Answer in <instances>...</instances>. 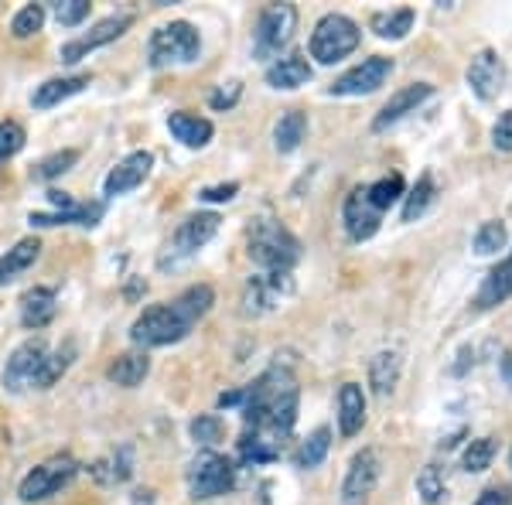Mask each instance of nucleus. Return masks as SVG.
<instances>
[{
    "mask_svg": "<svg viewBox=\"0 0 512 505\" xmlns=\"http://www.w3.org/2000/svg\"><path fill=\"white\" fill-rule=\"evenodd\" d=\"M304 134H308V117L301 110H287L274 127V144L280 154H291L301 147Z\"/></svg>",
    "mask_w": 512,
    "mask_h": 505,
    "instance_id": "obj_27",
    "label": "nucleus"
},
{
    "mask_svg": "<svg viewBox=\"0 0 512 505\" xmlns=\"http://www.w3.org/2000/svg\"><path fill=\"white\" fill-rule=\"evenodd\" d=\"M417 495L424 499L427 505H441L448 499V485H444V475L437 471L434 465H427L424 471L417 475Z\"/></svg>",
    "mask_w": 512,
    "mask_h": 505,
    "instance_id": "obj_36",
    "label": "nucleus"
},
{
    "mask_svg": "<svg viewBox=\"0 0 512 505\" xmlns=\"http://www.w3.org/2000/svg\"><path fill=\"white\" fill-rule=\"evenodd\" d=\"M202 55V35L195 24L171 21L161 24L147 41V62L151 69H168V65H192Z\"/></svg>",
    "mask_w": 512,
    "mask_h": 505,
    "instance_id": "obj_3",
    "label": "nucleus"
},
{
    "mask_svg": "<svg viewBox=\"0 0 512 505\" xmlns=\"http://www.w3.org/2000/svg\"><path fill=\"white\" fill-rule=\"evenodd\" d=\"M106 212V202H76L72 209L62 212H31L28 222L35 229H52V226H96Z\"/></svg>",
    "mask_w": 512,
    "mask_h": 505,
    "instance_id": "obj_18",
    "label": "nucleus"
},
{
    "mask_svg": "<svg viewBox=\"0 0 512 505\" xmlns=\"http://www.w3.org/2000/svg\"><path fill=\"white\" fill-rule=\"evenodd\" d=\"M414 21H417V14H414V7H396V11H379L373 14V31L379 38H403L410 28H414Z\"/></svg>",
    "mask_w": 512,
    "mask_h": 505,
    "instance_id": "obj_29",
    "label": "nucleus"
},
{
    "mask_svg": "<svg viewBox=\"0 0 512 505\" xmlns=\"http://www.w3.org/2000/svg\"><path fill=\"white\" fill-rule=\"evenodd\" d=\"M48 342L45 338H28V342H21L18 349L11 352V359H7L4 366V389L7 393H24V389H31L38 383V372L45 366L48 359Z\"/></svg>",
    "mask_w": 512,
    "mask_h": 505,
    "instance_id": "obj_9",
    "label": "nucleus"
},
{
    "mask_svg": "<svg viewBox=\"0 0 512 505\" xmlns=\"http://www.w3.org/2000/svg\"><path fill=\"white\" fill-rule=\"evenodd\" d=\"M168 130H171V137L181 140L185 147H205L212 140V134H216L212 120L195 117V113H185V110L171 113V117H168Z\"/></svg>",
    "mask_w": 512,
    "mask_h": 505,
    "instance_id": "obj_25",
    "label": "nucleus"
},
{
    "mask_svg": "<svg viewBox=\"0 0 512 505\" xmlns=\"http://www.w3.org/2000/svg\"><path fill=\"white\" fill-rule=\"evenodd\" d=\"M328 447H332V430H328V427H318L315 434L308 437V441L297 447L294 465H297V468H318L321 461L328 458Z\"/></svg>",
    "mask_w": 512,
    "mask_h": 505,
    "instance_id": "obj_30",
    "label": "nucleus"
},
{
    "mask_svg": "<svg viewBox=\"0 0 512 505\" xmlns=\"http://www.w3.org/2000/svg\"><path fill=\"white\" fill-rule=\"evenodd\" d=\"M216 304V291L209 284H192L185 287L175 301H164L147 308L140 318L130 325V342L140 349H164V345H175L192 331L205 314Z\"/></svg>",
    "mask_w": 512,
    "mask_h": 505,
    "instance_id": "obj_1",
    "label": "nucleus"
},
{
    "mask_svg": "<svg viewBox=\"0 0 512 505\" xmlns=\"http://www.w3.org/2000/svg\"><path fill=\"white\" fill-rule=\"evenodd\" d=\"M24 140H28V134H24V127L18 120H4L0 123V164L7 161V157H14L24 147Z\"/></svg>",
    "mask_w": 512,
    "mask_h": 505,
    "instance_id": "obj_40",
    "label": "nucleus"
},
{
    "mask_svg": "<svg viewBox=\"0 0 512 505\" xmlns=\"http://www.w3.org/2000/svg\"><path fill=\"white\" fill-rule=\"evenodd\" d=\"M89 7H93L89 0H62V4H55V18L65 28H76V24L89 18Z\"/></svg>",
    "mask_w": 512,
    "mask_h": 505,
    "instance_id": "obj_41",
    "label": "nucleus"
},
{
    "mask_svg": "<svg viewBox=\"0 0 512 505\" xmlns=\"http://www.w3.org/2000/svg\"><path fill=\"white\" fill-rule=\"evenodd\" d=\"M492 454H495L492 437H475V441L465 447V454H461V468L478 475V471H485L492 465Z\"/></svg>",
    "mask_w": 512,
    "mask_h": 505,
    "instance_id": "obj_38",
    "label": "nucleus"
},
{
    "mask_svg": "<svg viewBox=\"0 0 512 505\" xmlns=\"http://www.w3.org/2000/svg\"><path fill=\"white\" fill-rule=\"evenodd\" d=\"M393 76V59L386 55H373V59H362L355 69H349L345 76H338L328 93L332 96H369Z\"/></svg>",
    "mask_w": 512,
    "mask_h": 505,
    "instance_id": "obj_11",
    "label": "nucleus"
},
{
    "mask_svg": "<svg viewBox=\"0 0 512 505\" xmlns=\"http://www.w3.org/2000/svg\"><path fill=\"white\" fill-rule=\"evenodd\" d=\"M236 468L229 458L216 451H198L195 461L188 465V492L192 499H216V495L233 492Z\"/></svg>",
    "mask_w": 512,
    "mask_h": 505,
    "instance_id": "obj_7",
    "label": "nucleus"
},
{
    "mask_svg": "<svg viewBox=\"0 0 512 505\" xmlns=\"http://www.w3.org/2000/svg\"><path fill=\"white\" fill-rule=\"evenodd\" d=\"M362 424H366V393L359 383H345L338 389V427L345 437H352L359 434Z\"/></svg>",
    "mask_w": 512,
    "mask_h": 505,
    "instance_id": "obj_21",
    "label": "nucleus"
},
{
    "mask_svg": "<svg viewBox=\"0 0 512 505\" xmlns=\"http://www.w3.org/2000/svg\"><path fill=\"white\" fill-rule=\"evenodd\" d=\"M434 178L431 175H420L417 178V185L407 192V202H403V222H414L420 219L427 209H431V202H434Z\"/></svg>",
    "mask_w": 512,
    "mask_h": 505,
    "instance_id": "obj_32",
    "label": "nucleus"
},
{
    "mask_svg": "<svg viewBox=\"0 0 512 505\" xmlns=\"http://www.w3.org/2000/svg\"><path fill=\"white\" fill-rule=\"evenodd\" d=\"M506 297H512V253L499 263V267H492L489 277L482 280V287H478V294H475V308L489 311L495 304L506 301Z\"/></svg>",
    "mask_w": 512,
    "mask_h": 505,
    "instance_id": "obj_20",
    "label": "nucleus"
},
{
    "mask_svg": "<svg viewBox=\"0 0 512 505\" xmlns=\"http://www.w3.org/2000/svg\"><path fill=\"white\" fill-rule=\"evenodd\" d=\"M239 96H243V82H226V86H222V89H216V93H212L209 96V106H212V110H233V106L239 103Z\"/></svg>",
    "mask_w": 512,
    "mask_h": 505,
    "instance_id": "obj_42",
    "label": "nucleus"
},
{
    "mask_svg": "<svg viewBox=\"0 0 512 505\" xmlns=\"http://www.w3.org/2000/svg\"><path fill=\"white\" fill-rule=\"evenodd\" d=\"M154 168V154L151 151H134L127 154L123 161L117 164V168L106 175L103 181V195L106 198H117V195H127L134 192V188H140L147 181V175H151Z\"/></svg>",
    "mask_w": 512,
    "mask_h": 505,
    "instance_id": "obj_14",
    "label": "nucleus"
},
{
    "mask_svg": "<svg viewBox=\"0 0 512 505\" xmlns=\"http://www.w3.org/2000/svg\"><path fill=\"white\" fill-rule=\"evenodd\" d=\"M41 256V239L28 236L21 243H14V250H7L0 256V287H7L11 280H18L24 270L35 267V260Z\"/></svg>",
    "mask_w": 512,
    "mask_h": 505,
    "instance_id": "obj_24",
    "label": "nucleus"
},
{
    "mask_svg": "<svg viewBox=\"0 0 512 505\" xmlns=\"http://www.w3.org/2000/svg\"><path fill=\"white\" fill-rule=\"evenodd\" d=\"M243 400H246V389H229V393L219 396V407L222 410H226V407H243Z\"/></svg>",
    "mask_w": 512,
    "mask_h": 505,
    "instance_id": "obj_46",
    "label": "nucleus"
},
{
    "mask_svg": "<svg viewBox=\"0 0 512 505\" xmlns=\"http://www.w3.org/2000/svg\"><path fill=\"white\" fill-rule=\"evenodd\" d=\"M499 369H502V379H506V386L512 389V352H502Z\"/></svg>",
    "mask_w": 512,
    "mask_h": 505,
    "instance_id": "obj_47",
    "label": "nucleus"
},
{
    "mask_svg": "<svg viewBox=\"0 0 512 505\" xmlns=\"http://www.w3.org/2000/svg\"><path fill=\"white\" fill-rule=\"evenodd\" d=\"M379 222H383V212L373 205L369 188L355 185L349 192V198H345V229H349V236L355 239V243H362V239H373Z\"/></svg>",
    "mask_w": 512,
    "mask_h": 505,
    "instance_id": "obj_13",
    "label": "nucleus"
},
{
    "mask_svg": "<svg viewBox=\"0 0 512 505\" xmlns=\"http://www.w3.org/2000/svg\"><path fill=\"white\" fill-rule=\"evenodd\" d=\"M216 233H219V215L216 212H192L188 219H181L175 236L168 239V246H164V253H161V270L178 267L181 260L195 256Z\"/></svg>",
    "mask_w": 512,
    "mask_h": 505,
    "instance_id": "obj_6",
    "label": "nucleus"
},
{
    "mask_svg": "<svg viewBox=\"0 0 512 505\" xmlns=\"http://www.w3.org/2000/svg\"><path fill=\"white\" fill-rule=\"evenodd\" d=\"M236 192H239V185H236V181H229V185H209V188H202V192H198V198H202V202H233Z\"/></svg>",
    "mask_w": 512,
    "mask_h": 505,
    "instance_id": "obj_44",
    "label": "nucleus"
},
{
    "mask_svg": "<svg viewBox=\"0 0 512 505\" xmlns=\"http://www.w3.org/2000/svg\"><path fill=\"white\" fill-rule=\"evenodd\" d=\"M79 465L69 458V454H55V458L41 461V465H35L28 471V475L21 478L18 485V499L21 502H45L52 499L55 492H62L65 485L76 478Z\"/></svg>",
    "mask_w": 512,
    "mask_h": 505,
    "instance_id": "obj_8",
    "label": "nucleus"
},
{
    "mask_svg": "<svg viewBox=\"0 0 512 505\" xmlns=\"http://www.w3.org/2000/svg\"><path fill=\"white\" fill-rule=\"evenodd\" d=\"M59 314V291L55 287H35L21 297V325L28 331H38L52 325Z\"/></svg>",
    "mask_w": 512,
    "mask_h": 505,
    "instance_id": "obj_19",
    "label": "nucleus"
},
{
    "mask_svg": "<svg viewBox=\"0 0 512 505\" xmlns=\"http://www.w3.org/2000/svg\"><path fill=\"white\" fill-rule=\"evenodd\" d=\"M76 164H79V151H76V147H65V151H55V154H48L45 161H38L35 171H31V178H35V181H52V178L65 175V171H72Z\"/></svg>",
    "mask_w": 512,
    "mask_h": 505,
    "instance_id": "obj_33",
    "label": "nucleus"
},
{
    "mask_svg": "<svg viewBox=\"0 0 512 505\" xmlns=\"http://www.w3.org/2000/svg\"><path fill=\"white\" fill-rule=\"evenodd\" d=\"M468 86H472V93L478 99H485V103L502 93V86H506V65H502V59L492 48L478 52L472 65H468Z\"/></svg>",
    "mask_w": 512,
    "mask_h": 505,
    "instance_id": "obj_16",
    "label": "nucleus"
},
{
    "mask_svg": "<svg viewBox=\"0 0 512 505\" xmlns=\"http://www.w3.org/2000/svg\"><path fill=\"white\" fill-rule=\"evenodd\" d=\"M492 144H495V151H512V110H506L499 120H495Z\"/></svg>",
    "mask_w": 512,
    "mask_h": 505,
    "instance_id": "obj_43",
    "label": "nucleus"
},
{
    "mask_svg": "<svg viewBox=\"0 0 512 505\" xmlns=\"http://www.w3.org/2000/svg\"><path fill=\"white\" fill-rule=\"evenodd\" d=\"M366 188H369V198H373V205L379 212H386L390 205H396L403 195H407L403 175H386V178H379V181H373V185H366Z\"/></svg>",
    "mask_w": 512,
    "mask_h": 505,
    "instance_id": "obj_34",
    "label": "nucleus"
},
{
    "mask_svg": "<svg viewBox=\"0 0 512 505\" xmlns=\"http://www.w3.org/2000/svg\"><path fill=\"white\" fill-rule=\"evenodd\" d=\"M376 478H379V461H376V451H359L352 458L349 471H345V482H342V502L345 505H362L373 495L376 488Z\"/></svg>",
    "mask_w": 512,
    "mask_h": 505,
    "instance_id": "obj_15",
    "label": "nucleus"
},
{
    "mask_svg": "<svg viewBox=\"0 0 512 505\" xmlns=\"http://www.w3.org/2000/svg\"><path fill=\"white\" fill-rule=\"evenodd\" d=\"M144 291H147V284H144V280H130V284H127V291H123V294H127V301H134V297H140Z\"/></svg>",
    "mask_w": 512,
    "mask_h": 505,
    "instance_id": "obj_48",
    "label": "nucleus"
},
{
    "mask_svg": "<svg viewBox=\"0 0 512 505\" xmlns=\"http://www.w3.org/2000/svg\"><path fill=\"white\" fill-rule=\"evenodd\" d=\"M311 79V62L304 55H284L274 65H267V86L274 89H297Z\"/></svg>",
    "mask_w": 512,
    "mask_h": 505,
    "instance_id": "obj_26",
    "label": "nucleus"
},
{
    "mask_svg": "<svg viewBox=\"0 0 512 505\" xmlns=\"http://www.w3.org/2000/svg\"><path fill=\"white\" fill-rule=\"evenodd\" d=\"M130 28H134V14H120V18H103L99 24H93V28L86 31V35L65 41L62 52H59V59L65 65H76V62L86 59L89 52H96V48H103V45H110V41L123 38Z\"/></svg>",
    "mask_w": 512,
    "mask_h": 505,
    "instance_id": "obj_10",
    "label": "nucleus"
},
{
    "mask_svg": "<svg viewBox=\"0 0 512 505\" xmlns=\"http://www.w3.org/2000/svg\"><path fill=\"white\" fill-rule=\"evenodd\" d=\"M434 96V86L431 82H414V86H403L400 93L390 96V103L379 110V117L373 120V130H386L393 127V123H400L407 113H417V106L424 103V99Z\"/></svg>",
    "mask_w": 512,
    "mask_h": 505,
    "instance_id": "obj_17",
    "label": "nucleus"
},
{
    "mask_svg": "<svg viewBox=\"0 0 512 505\" xmlns=\"http://www.w3.org/2000/svg\"><path fill=\"white\" fill-rule=\"evenodd\" d=\"M396 379H400V355L396 352H379L369 359V383L379 396L393 393Z\"/></svg>",
    "mask_w": 512,
    "mask_h": 505,
    "instance_id": "obj_28",
    "label": "nucleus"
},
{
    "mask_svg": "<svg viewBox=\"0 0 512 505\" xmlns=\"http://www.w3.org/2000/svg\"><path fill=\"white\" fill-rule=\"evenodd\" d=\"M475 505H512V492L509 488H485Z\"/></svg>",
    "mask_w": 512,
    "mask_h": 505,
    "instance_id": "obj_45",
    "label": "nucleus"
},
{
    "mask_svg": "<svg viewBox=\"0 0 512 505\" xmlns=\"http://www.w3.org/2000/svg\"><path fill=\"white\" fill-rule=\"evenodd\" d=\"M72 359H76V345H72V342H65V349H59V352H48L45 366H41V372H38L35 389H52L65 376V372H69Z\"/></svg>",
    "mask_w": 512,
    "mask_h": 505,
    "instance_id": "obj_31",
    "label": "nucleus"
},
{
    "mask_svg": "<svg viewBox=\"0 0 512 505\" xmlns=\"http://www.w3.org/2000/svg\"><path fill=\"white\" fill-rule=\"evenodd\" d=\"M188 430H192V441L202 447H212L226 437V424H222V417H216V413H198Z\"/></svg>",
    "mask_w": 512,
    "mask_h": 505,
    "instance_id": "obj_35",
    "label": "nucleus"
},
{
    "mask_svg": "<svg viewBox=\"0 0 512 505\" xmlns=\"http://www.w3.org/2000/svg\"><path fill=\"white\" fill-rule=\"evenodd\" d=\"M297 28V7L294 4H267L256 18L253 31V55L256 59H277L294 38Z\"/></svg>",
    "mask_w": 512,
    "mask_h": 505,
    "instance_id": "obj_4",
    "label": "nucleus"
},
{
    "mask_svg": "<svg viewBox=\"0 0 512 505\" xmlns=\"http://www.w3.org/2000/svg\"><path fill=\"white\" fill-rule=\"evenodd\" d=\"M89 86V72H79V76H62V79H48L41 82L35 89V96H31V106L35 110H52V106H59L62 99L82 93V89Z\"/></svg>",
    "mask_w": 512,
    "mask_h": 505,
    "instance_id": "obj_22",
    "label": "nucleus"
},
{
    "mask_svg": "<svg viewBox=\"0 0 512 505\" xmlns=\"http://www.w3.org/2000/svg\"><path fill=\"white\" fill-rule=\"evenodd\" d=\"M294 291L291 273H263L253 277L243 291V314H267L277 308V301L284 294Z\"/></svg>",
    "mask_w": 512,
    "mask_h": 505,
    "instance_id": "obj_12",
    "label": "nucleus"
},
{
    "mask_svg": "<svg viewBox=\"0 0 512 505\" xmlns=\"http://www.w3.org/2000/svg\"><path fill=\"white\" fill-rule=\"evenodd\" d=\"M359 48V24L345 14H325L311 35V59L321 65H335Z\"/></svg>",
    "mask_w": 512,
    "mask_h": 505,
    "instance_id": "obj_5",
    "label": "nucleus"
},
{
    "mask_svg": "<svg viewBox=\"0 0 512 505\" xmlns=\"http://www.w3.org/2000/svg\"><path fill=\"white\" fill-rule=\"evenodd\" d=\"M147 372H151V359H147V352H123L110 362V366H106V379H110L113 386L134 389V386L144 383Z\"/></svg>",
    "mask_w": 512,
    "mask_h": 505,
    "instance_id": "obj_23",
    "label": "nucleus"
},
{
    "mask_svg": "<svg viewBox=\"0 0 512 505\" xmlns=\"http://www.w3.org/2000/svg\"><path fill=\"white\" fill-rule=\"evenodd\" d=\"M250 260L263 273H291L301 260V243L277 219H256L250 226Z\"/></svg>",
    "mask_w": 512,
    "mask_h": 505,
    "instance_id": "obj_2",
    "label": "nucleus"
},
{
    "mask_svg": "<svg viewBox=\"0 0 512 505\" xmlns=\"http://www.w3.org/2000/svg\"><path fill=\"white\" fill-rule=\"evenodd\" d=\"M506 222H482L478 226V233H475V253L478 256H492V253H499L502 246H506Z\"/></svg>",
    "mask_w": 512,
    "mask_h": 505,
    "instance_id": "obj_37",
    "label": "nucleus"
},
{
    "mask_svg": "<svg viewBox=\"0 0 512 505\" xmlns=\"http://www.w3.org/2000/svg\"><path fill=\"white\" fill-rule=\"evenodd\" d=\"M41 24H45V7L28 4V7H21V11L14 14L11 35L14 38H31V35H38V31H41Z\"/></svg>",
    "mask_w": 512,
    "mask_h": 505,
    "instance_id": "obj_39",
    "label": "nucleus"
},
{
    "mask_svg": "<svg viewBox=\"0 0 512 505\" xmlns=\"http://www.w3.org/2000/svg\"><path fill=\"white\" fill-rule=\"evenodd\" d=\"M509 468H512V454H509Z\"/></svg>",
    "mask_w": 512,
    "mask_h": 505,
    "instance_id": "obj_49",
    "label": "nucleus"
}]
</instances>
